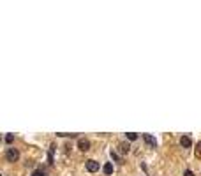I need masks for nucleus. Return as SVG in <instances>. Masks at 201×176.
<instances>
[{
	"mask_svg": "<svg viewBox=\"0 0 201 176\" xmlns=\"http://www.w3.org/2000/svg\"><path fill=\"white\" fill-rule=\"evenodd\" d=\"M6 157H7L9 162H16L18 159H20V152H18L16 148H9L7 153H6Z\"/></svg>",
	"mask_w": 201,
	"mask_h": 176,
	"instance_id": "f257e3e1",
	"label": "nucleus"
},
{
	"mask_svg": "<svg viewBox=\"0 0 201 176\" xmlns=\"http://www.w3.org/2000/svg\"><path fill=\"white\" fill-rule=\"evenodd\" d=\"M85 166H86V171H90V173H97L99 171V162H95V160H86L85 162Z\"/></svg>",
	"mask_w": 201,
	"mask_h": 176,
	"instance_id": "f03ea898",
	"label": "nucleus"
},
{
	"mask_svg": "<svg viewBox=\"0 0 201 176\" xmlns=\"http://www.w3.org/2000/svg\"><path fill=\"white\" fill-rule=\"evenodd\" d=\"M78 146H79L81 152H88V150H90V141H88V139H79L78 141Z\"/></svg>",
	"mask_w": 201,
	"mask_h": 176,
	"instance_id": "7ed1b4c3",
	"label": "nucleus"
},
{
	"mask_svg": "<svg viewBox=\"0 0 201 176\" xmlns=\"http://www.w3.org/2000/svg\"><path fill=\"white\" fill-rule=\"evenodd\" d=\"M180 144H182L184 148H191L192 146V141H191L189 136H182V137H180Z\"/></svg>",
	"mask_w": 201,
	"mask_h": 176,
	"instance_id": "20e7f679",
	"label": "nucleus"
},
{
	"mask_svg": "<svg viewBox=\"0 0 201 176\" xmlns=\"http://www.w3.org/2000/svg\"><path fill=\"white\" fill-rule=\"evenodd\" d=\"M143 139L148 146H155V137H154L152 134H143Z\"/></svg>",
	"mask_w": 201,
	"mask_h": 176,
	"instance_id": "39448f33",
	"label": "nucleus"
},
{
	"mask_svg": "<svg viewBox=\"0 0 201 176\" xmlns=\"http://www.w3.org/2000/svg\"><path fill=\"white\" fill-rule=\"evenodd\" d=\"M129 150H131L129 143H120V144H118V152H120V153H122V155L129 153Z\"/></svg>",
	"mask_w": 201,
	"mask_h": 176,
	"instance_id": "423d86ee",
	"label": "nucleus"
},
{
	"mask_svg": "<svg viewBox=\"0 0 201 176\" xmlns=\"http://www.w3.org/2000/svg\"><path fill=\"white\" fill-rule=\"evenodd\" d=\"M102 171H104V173H106V174H111V173H113V164H104V167H102Z\"/></svg>",
	"mask_w": 201,
	"mask_h": 176,
	"instance_id": "0eeeda50",
	"label": "nucleus"
},
{
	"mask_svg": "<svg viewBox=\"0 0 201 176\" xmlns=\"http://www.w3.org/2000/svg\"><path fill=\"white\" fill-rule=\"evenodd\" d=\"M127 139L136 141V139H138V134H136V132H129V134H127Z\"/></svg>",
	"mask_w": 201,
	"mask_h": 176,
	"instance_id": "6e6552de",
	"label": "nucleus"
},
{
	"mask_svg": "<svg viewBox=\"0 0 201 176\" xmlns=\"http://www.w3.org/2000/svg\"><path fill=\"white\" fill-rule=\"evenodd\" d=\"M196 157H201V141L198 143V146H196Z\"/></svg>",
	"mask_w": 201,
	"mask_h": 176,
	"instance_id": "1a4fd4ad",
	"label": "nucleus"
},
{
	"mask_svg": "<svg viewBox=\"0 0 201 176\" xmlns=\"http://www.w3.org/2000/svg\"><path fill=\"white\" fill-rule=\"evenodd\" d=\"M13 141H14V136H13V134H7V136H6V143H13Z\"/></svg>",
	"mask_w": 201,
	"mask_h": 176,
	"instance_id": "9d476101",
	"label": "nucleus"
},
{
	"mask_svg": "<svg viewBox=\"0 0 201 176\" xmlns=\"http://www.w3.org/2000/svg\"><path fill=\"white\" fill-rule=\"evenodd\" d=\"M32 176H44V173L41 171V169H36V171L32 173Z\"/></svg>",
	"mask_w": 201,
	"mask_h": 176,
	"instance_id": "9b49d317",
	"label": "nucleus"
},
{
	"mask_svg": "<svg viewBox=\"0 0 201 176\" xmlns=\"http://www.w3.org/2000/svg\"><path fill=\"white\" fill-rule=\"evenodd\" d=\"M111 157H113L115 160H118V155H116V152H113V150H111Z\"/></svg>",
	"mask_w": 201,
	"mask_h": 176,
	"instance_id": "f8f14e48",
	"label": "nucleus"
},
{
	"mask_svg": "<svg viewBox=\"0 0 201 176\" xmlns=\"http://www.w3.org/2000/svg\"><path fill=\"white\" fill-rule=\"evenodd\" d=\"M185 176H194V173L191 171V169H187V171H185Z\"/></svg>",
	"mask_w": 201,
	"mask_h": 176,
	"instance_id": "ddd939ff",
	"label": "nucleus"
}]
</instances>
